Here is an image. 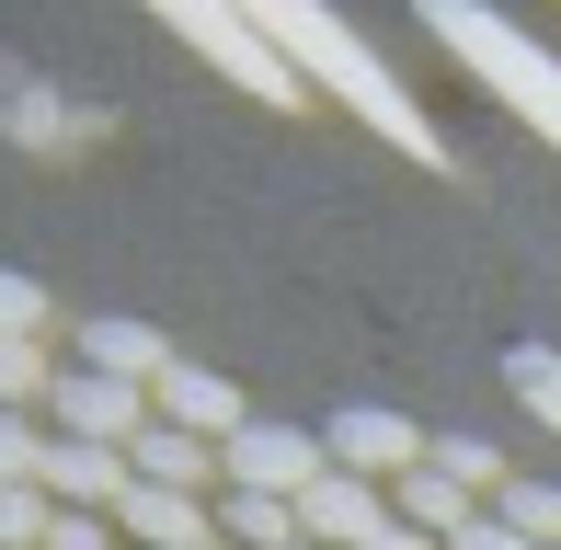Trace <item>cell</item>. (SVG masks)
<instances>
[{"label":"cell","instance_id":"cell-17","mask_svg":"<svg viewBox=\"0 0 561 550\" xmlns=\"http://www.w3.org/2000/svg\"><path fill=\"white\" fill-rule=\"evenodd\" d=\"M504 528H516V539H539V550H561V482H504Z\"/></svg>","mask_w":561,"mask_h":550},{"label":"cell","instance_id":"cell-20","mask_svg":"<svg viewBox=\"0 0 561 550\" xmlns=\"http://www.w3.org/2000/svg\"><path fill=\"white\" fill-rule=\"evenodd\" d=\"M35 470H46V436L23 413H0V482H35Z\"/></svg>","mask_w":561,"mask_h":550},{"label":"cell","instance_id":"cell-21","mask_svg":"<svg viewBox=\"0 0 561 550\" xmlns=\"http://www.w3.org/2000/svg\"><path fill=\"white\" fill-rule=\"evenodd\" d=\"M46 550H126V528H115V516H58Z\"/></svg>","mask_w":561,"mask_h":550},{"label":"cell","instance_id":"cell-2","mask_svg":"<svg viewBox=\"0 0 561 550\" xmlns=\"http://www.w3.org/2000/svg\"><path fill=\"white\" fill-rule=\"evenodd\" d=\"M161 23L184 46H207V58L229 69L241 92H264V104H310V81H298V58L264 35V23H229V12H207V0H161Z\"/></svg>","mask_w":561,"mask_h":550},{"label":"cell","instance_id":"cell-11","mask_svg":"<svg viewBox=\"0 0 561 550\" xmlns=\"http://www.w3.org/2000/svg\"><path fill=\"white\" fill-rule=\"evenodd\" d=\"M126 459H138V482H161V493H207L218 470H229L207 436H172V424H149V436L126 447Z\"/></svg>","mask_w":561,"mask_h":550},{"label":"cell","instance_id":"cell-4","mask_svg":"<svg viewBox=\"0 0 561 550\" xmlns=\"http://www.w3.org/2000/svg\"><path fill=\"white\" fill-rule=\"evenodd\" d=\"M333 482V447L310 424H241L229 436V493H275V505H310Z\"/></svg>","mask_w":561,"mask_h":550},{"label":"cell","instance_id":"cell-22","mask_svg":"<svg viewBox=\"0 0 561 550\" xmlns=\"http://www.w3.org/2000/svg\"><path fill=\"white\" fill-rule=\"evenodd\" d=\"M447 550H539V539H516V528H504V516H470V528H458Z\"/></svg>","mask_w":561,"mask_h":550},{"label":"cell","instance_id":"cell-15","mask_svg":"<svg viewBox=\"0 0 561 550\" xmlns=\"http://www.w3.org/2000/svg\"><path fill=\"white\" fill-rule=\"evenodd\" d=\"M504 379H516V402L561 436V356H550V344H516V356H504Z\"/></svg>","mask_w":561,"mask_h":550},{"label":"cell","instance_id":"cell-14","mask_svg":"<svg viewBox=\"0 0 561 550\" xmlns=\"http://www.w3.org/2000/svg\"><path fill=\"white\" fill-rule=\"evenodd\" d=\"M436 470H447L458 493H470V505H504V482H516L493 436H436Z\"/></svg>","mask_w":561,"mask_h":550},{"label":"cell","instance_id":"cell-19","mask_svg":"<svg viewBox=\"0 0 561 550\" xmlns=\"http://www.w3.org/2000/svg\"><path fill=\"white\" fill-rule=\"evenodd\" d=\"M0 344H46V287L0 264Z\"/></svg>","mask_w":561,"mask_h":550},{"label":"cell","instance_id":"cell-23","mask_svg":"<svg viewBox=\"0 0 561 550\" xmlns=\"http://www.w3.org/2000/svg\"><path fill=\"white\" fill-rule=\"evenodd\" d=\"M367 550H447V539H424V528H401V516H390V528H378Z\"/></svg>","mask_w":561,"mask_h":550},{"label":"cell","instance_id":"cell-18","mask_svg":"<svg viewBox=\"0 0 561 550\" xmlns=\"http://www.w3.org/2000/svg\"><path fill=\"white\" fill-rule=\"evenodd\" d=\"M46 528H58L46 482H0V550H46Z\"/></svg>","mask_w":561,"mask_h":550},{"label":"cell","instance_id":"cell-5","mask_svg":"<svg viewBox=\"0 0 561 550\" xmlns=\"http://www.w3.org/2000/svg\"><path fill=\"white\" fill-rule=\"evenodd\" d=\"M46 413H58V436H81V447H138L149 424H161V413H149V390H126V379H92V367H69Z\"/></svg>","mask_w":561,"mask_h":550},{"label":"cell","instance_id":"cell-16","mask_svg":"<svg viewBox=\"0 0 561 550\" xmlns=\"http://www.w3.org/2000/svg\"><path fill=\"white\" fill-rule=\"evenodd\" d=\"M58 379H69V367H46V344H0V413L58 402Z\"/></svg>","mask_w":561,"mask_h":550},{"label":"cell","instance_id":"cell-8","mask_svg":"<svg viewBox=\"0 0 561 550\" xmlns=\"http://www.w3.org/2000/svg\"><path fill=\"white\" fill-rule=\"evenodd\" d=\"M115 528H126V550H218V516L195 505V493H161V482H138L115 505Z\"/></svg>","mask_w":561,"mask_h":550},{"label":"cell","instance_id":"cell-12","mask_svg":"<svg viewBox=\"0 0 561 550\" xmlns=\"http://www.w3.org/2000/svg\"><path fill=\"white\" fill-rule=\"evenodd\" d=\"M390 516H401V528H424V539H458V528H470V516H481V505H470V493H458V482H447V470H436V459H424V470H413V482H401V493H390Z\"/></svg>","mask_w":561,"mask_h":550},{"label":"cell","instance_id":"cell-10","mask_svg":"<svg viewBox=\"0 0 561 550\" xmlns=\"http://www.w3.org/2000/svg\"><path fill=\"white\" fill-rule=\"evenodd\" d=\"M0 127L35 138V149H69V138H104V115H58L35 69H0Z\"/></svg>","mask_w":561,"mask_h":550},{"label":"cell","instance_id":"cell-1","mask_svg":"<svg viewBox=\"0 0 561 550\" xmlns=\"http://www.w3.org/2000/svg\"><path fill=\"white\" fill-rule=\"evenodd\" d=\"M252 23H264V35L287 46V58H298V81H321V92H344V104L367 115V127L390 138V149H413V161H436V127H424V115H413V92H401L390 69H378L367 46L344 35V23H321V12H298V0H264V12H252Z\"/></svg>","mask_w":561,"mask_h":550},{"label":"cell","instance_id":"cell-7","mask_svg":"<svg viewBox=\"0 0 561 550\" xmlns=\"http://www.w3.org/2000/svg\"><path fill=\"white\" fill-rule=\"evenodd\" d=\"M69 367H92V379H126V390H161L184 356H172L149 321H81V356H69Z\"/></svg>","mask_w":561,"mask_h":550},{"label":"cell","instance_id":"cell-13","mask_svg":"<svg viewBox=\"0 0 561 550\" xmlns=\"http://www.w3.org/2000/svg\"><path fill=\"white\" fill-rule=\"evenodd\" d=\"M218 539L229 550H310L298 505H275V493H229V505H218Z\"/></svg>","mask_w":561,"mask_h":550},{"label":"cell","instance_id":"cell-3","mask_svg":"<svg viewBox=\"0 0 561 550\" xmlns=\"http://www.w3.org/2000/svg\"><path fill=\"white\" fill-rule=\"evenodd\" d=\"M321 447H333V470H355V482H413L424 459H436V436H424L413 413H390V402H344L333 424H321Z\"/></svg>","mask_w":561,"mask_h":550},{"label":"cell","instance_id":"cell-6","mask_svg":"<svg viewBox=\"0 0 561 550\" xmlns=\"http://www.w3.org/2000/svg\"><path fill=\"white\" fill-rule=\"evenodd\" d=\"M149 413H161L172 436H207L218 459H229V436H241V424H252V413H241V390H229L218 367H172V379L149 390Z\"/></svg>","mask_w":561,"mask_h":550},{"label":"cell","instance_id":"cell-9","mask_svg":"<svg viewBox=\"0 0 561 550\" xmlns=\"http://www.w3.org/2000/svg\"><path fill=\"white\" fill-rule=\"evenodd\" d=\"M298 528H310V550H367L378 528H390V493H378V482H355V470H333V482L298 505Z\"/></svg>","mask_w":561,"mask_h":550}]
</instances>
